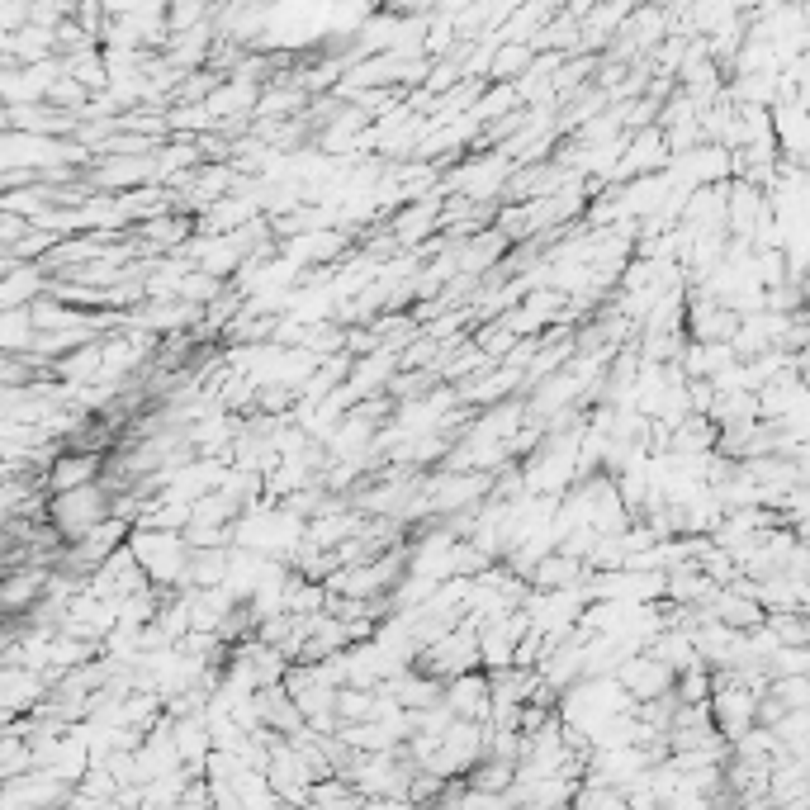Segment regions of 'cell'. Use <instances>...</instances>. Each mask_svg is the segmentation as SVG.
<instances>
[{
  "instance_id": "6da1fadb",
  "label": "cell",
  "mask_w": 810,
  "mask_h": 810,
  "mask_svg": "<svg viewBox=\"0 0 810 810\" xmlns=\"http://www.w3.org/2000/svg\"><path fill=\"white\" fill-rule=\"evenodd\" d=\"M626 687L635 692V697H659V692L668 687V668L654 664V659H649V664H640V659H635V664L626 668Z\"/></svg>"
}]
</instances>
